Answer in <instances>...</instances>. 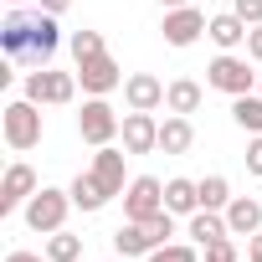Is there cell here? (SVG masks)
<instances>
[{
  "label": "cell",
  "instance_id": "6da1fadb",
  "mask_svg": "<svg viewBox=\"0 0 262 262\" xmlns=\"http://www.w3.org/2000/svg\"><path fill=\"white\" fill-rule=\"evenodd\" d=\"M57 47H62V26H57V16H47L41 6H36V11L11 6V16L0 21V52L16 57V62H26V67H52Z\"/></svg>",
  "mask_w": 262,
  "mask_h": 262
},
{
  "label": "cell",
  "instance_id": "7a4b0ae2",
  "mask_svg": "<svg viewBox=\"0 0 262 262\" xmlns=\"http://www.w3.org/2000/svg\"><path fill=\"white\" fill-rule=\"evenodd\" d=\"M0 134H6V144H11L16 155L36 149V144H41V103H31V98L6 103V113H0Z\"/></svg>",
  "mask_w": 262,
  "mask_h": 262
},
{
  "label": "cell",
  "instance_id": "3957f363",
  "mask_svg": "<svg viewBox=\"0 0 262 262\" xmlns=\"http://www.w3.org/2000/svg\"><path fill=\"white\" fill-rule=\"evenodd\" d=\"M67 211H77V206H72V190H57V185H41V190L21 206L26 226H31V231H41V236L62 231V226H67Z\"/></svg>",
  "mask_w": 262,
  "mask_h": 262
},
{
  "label": "cell",
  "instance_id": "277c9868",
  "mask_svg": "<svg viewBox=\"0 0 262 262\" xmlns=\"http://www.w3.org/2000/svg\"><path fill=\"white\" fill-rule=\"evenodd\" d=\"M206 88H216V93H226V98L257 93L252 57H236V52H221V57H211V67H206Z\"/></svg>",
  "mask_w": 262,
  "mask_h": 262
},
{
  "label": "cell",
  "instance_id": "5b68a950",
  "mask_svg": "<svg viewBox=\"0 0 262 262\" xmlns=\"http://www.w3.org/2000/svg\"><path fill=\"white\" fill-rule=\"evenodd\" d=\"M77 72H57V67H31L26 72V98L41 103V108H67L77 98Z\"/></svg>",
  "mask_w": 262,
  "mask_h": 262
},
{
  "label": "cell",
  "instance_id": "8992f818",
  "mask_svg": "<svg viewBox=\"0 0 262 262\" xmlns=\"http://www.w3.org/2000/svg\"><path fill=\"white\" fill-rule=\"evenodd\" d=\"M118 128H123V118L113 113L108 98H82V113H77V134H82V144L103 149V144L118 139Z\"/></svg>",
  "mask_w": 262,
  "mask_h": 262
},
{
  "label": "cell",
  "instance_id": "52a82bcc",
  "mask_svg": "<svg viewBox=\"0 0 262 262\" xmlns=\"http://www.w3.org/2000/svg\"><path fill=\"white\" fill-rule=\"evenodd\" d=\"M155 211H165V180L160 175H134L123 190V221H149Z\"/></svg>",
  "mask_w": 262,
  "mask_h": 262
},
{
  "label": "cell",
  "instance_id": "ba28073f",
  "mask_svg": "<svg viewBox=\"0 0 262 262\" xmlns=\"http://www.w3.org/2000/svg\"><path fill=\"white\" fill-rule=\"evenodd\" d=\"M77 82H82V93H88V98H108L113 88H123V67H118L108 52H98V57L77 62Z\"/></svg>",
  "mask_w": 262,
  "mask_h": 262
},
{
  "label": "cell",
  "instance_id": "9c48e42d",
  "mask_svg": "<svg viewBox=\"0 0 262 262\" xmlns=\"http://www.w3.org/2000/svg\"><path fill=\"white\" fill-rule=\"evenodd\" d=\"M206 26H211V16L206 11H195V6H175V11H165V41L170 47H195L201 36H206Z\"/></svg>",
  "mask_w": 262,
  "mask_h": 262
},
{
  "label": "cell",
  "instance_id": "30bf717a",
  "mask_svg": "<svg viewBox=\"0 0 262 262\" xmlns=\"http://www.w3.org/2000/svg\"><path fill=\"white\" fill-rule=\"evenodd\" d=\"M118 139L128 155H155L160 149V118L155 113H139V108H128L123 113V128H118Z\"/></svg>",
  "mask_w": 262,
  "mask_h": 262
},
{
  "label": "cell",
  "instance_id": "8fae6325",
  "mask_svg": "<svg viewBox=\"0 0 262 262\" xmlns=\"http://www.w3.org/2000/svg\"><path fill=\"white\" fill-rule=\"evenodd\" d=\"M41 190V180H36V170L26 165V160H16L11 170H6V180H0V216H11V211H21L31 195Z\"/></svg>",
  "mask_w": 262,
  "mask_h": 262
},
{
  "label": "cell",
  "instance_id": "7c38bea8",
  "mask_svg": "<svg viewBox=\"0 0 262 262\" xmlns=\"http://www.w3.org/2000/svg\"><path fill=\"white\" fill-rule=\"evenodd\" d=\"M165 88L170 82H160L155 72H128L123 77V103L139 108V113H155V108H165Z\"/></svg>",
  "mask_w": 262,
  "mask_h": 262
},
{
  "label": "cell",
  "instance_id": "4fadbf2b",
  "mask_svg": "<svg viewBox=\"0 0 262 262\" xmlns=\"http://www.w3.org/2000/svg\"><path fill=\"white\" fill-rule=\"evenodd\" d=\"M123 165H128V149H123V144H103V149L93 155V175H98V185H103L108 195H123V190H128Z\"/></svg>",
  "mask_w": 262,
  "mask_h": 262
},
{
  "label": "cell",
  "instance_id": "5bb4252c",
  "mask_svg": "<svg viewBox=\"0 0 262 262\" xmlns=\"http://www.w3.org/2000/svg\"><path fill=\"white\" fill-rule=\"evenodd\" d=\"M247 21L236 16V11H221V16H211V26H206V36L221 47V52H236V47H247Z\"/></svg>",
  "mask_w": 262,
  "mask_h": 262
},
{
  "label": "cell",
  "instance_id": "9a60e30c",
  "mask_svg": "<svg viewBox=\"0 0 262 262\" xmlns=\"http://www.w3.org/2000/svg\"><path fill=\"white\" fill-rule=\"evenodd\" d=\"M165 211H175V216H195V211H201V180H185V175L165 180Z\"/></svg>",
  "mask_w": 262,
  "mask_h": 262
},
{
  "label": "cell",
  "instance_id": "2e32d148",
  "mask_svg": "<svg viewBox=\"0 0 262 262\" xmlns=\"http://www.w3.org/2000/svg\"><path fill=\"white\" fill-rule=\"evenodd\" d=\"M226 226H231V236H252V231H262V201H252V195H231V206H226Z\"/></svg>",
  "mask_w": 262,
  "mask_h": 262
},
{
  "label": "cell",
  "instance_id": "e0dca14e",
  "mask_svg": "<svg viewBox=\"0 0 262 262\" xmlns=\"http://www.w3.org/2000/svg\"><path fill=\"white\" fill-rule=\"evenodd\" d=\"M190 144H195V123H190L185 113H170V118L160 123V149H165V155H190Z\"/></svg>",
  "mask_w": 262,
  "mask_h": 262
},
{
  "label": "cell",
  "instance_id": "ac0fdd59",
  "mask_svg": "<svg viewBox=\"0 0 262 262\" xmlns=\"http://www.w3.org/2000/svg\"><path fill=\"white\" fill-rule=\"evenodd\" d=\"M185 236L195 242V247H206V242H221V236H231V226H226V211H195L190 216V226H185Z\"/></svg>",
  "mask_w": 262,
  "mask_h": 262
},
{
  "label": "cell",
  "instance_id": "d6986e66",
  "mask_svg": "<svg viewBox=\"0 0 262 262\" xmlns=\"http://www.w3.org/2000/svg\"><path fill=\"white\" fill-rule=\"evenodd\" d=\"M113 252H118V257H149V252H155L149 226H144V221H123V226L113 231Z\"/></svg>",
  "mask_w": 262,
  "mask_h": 262
},
{
  "label": "cell",
  "instance_id": "ffe728a7",
  "mask_svg": "<svg viewBox=\"0 0 262 262\" xmlns=\"http://www.w3.org/2000/svg\"><path fill=\"white\" fill-rule=\"evenodd\" d=\"M201 98H206V93H201L195 77H175V82L165 88V108H170V113H185V118L201 108Z\"/></svg>",
  "mask_w": 262,
  "mask_h": 262
},
{
  "label": "cell",
  "instance_id": "44dd1931",
  "mask_svg": "<svg viewBox=\"0 0 262 262\" xmlns=\"http://www.w3.org/2000/svg\"><path fill=\"white\" fill-rule=\"evenodd\" d=\"M67 190H72V206H77V211H103V206L113 201V195L98 185V175H93V170H82V175H77Z\"/></svg>",
  "mask_w": 262,
  "mask_h": 262
},
{
  "label": "cell",
  "instance_id": "7402d4cb",
  "mask_svg": "<svg viewBox=\"0 0 262 262\" xmlns=\"http://www.w3.org/2000/svg\"><path fill=\"white\" fill-rule=\"evenodd\" d=\"M231 118H236V128H247V134H262V93L231 98Z\"/></svg>",
  "mask_w": 262,
  "mask_h": 262
},
{
  "label": "cell",
  "instance_id": "603a6c76",
  "mask_svg": "<svg viewBox=\"0 0 262 262\" xmlns=\"http://www.w3.org/2000/svg\"><path fill=\"white\" fill-rule=\"evenodd\" d=\"M41 252H47L52 262H82V236H72V231L62 226V231H52V236H47V247H41Z\"/></svg>",
  "mask_w": 262,
  "mask_h": 262
},
{
  "label": "cell",
  "instance_id": "cb8c5ba5",
  "mask_svg": "<svg viewBox=\"0 0 262 262\" xmlns=\"http://www.w3.org/2000/svg\"><path fill=\"white\" fill-rule=\"evenodd\" d=\"M201 206H206V211H226V206H231L226 175H201Z\"/></svg>",
  "mask_w": 262,
  "mask_h": 262
},
{
  "label": "cell",
  "instance_id": "d4e9b609",
  "mask_svg": "<svg viewBox=\"0 0 262 262\" xmlns=\"http://www.w3.org/2000/svg\"><path fill=\"white\" fill-rule=\"evenodd\" d=\"M67 47H72V62H88V57H98V52H108V47H103V31H93V26H82V31H72V36H67Z\"/></svg>",
  "mask_w": 262,
  "mask_h": 262
},
{
  "label": "cell",
  "instance_id": "484cf974",
  "mask_svg": "<svg viewBox=\"0 0 262 262\" xmlns=\"http://www.w3.org/2000/svg\"><path fill=\"white\" fill-rule=\"evenodd\" d=\"M144 262H206V257H201L195 242H165V247H155Z\"/></svg>",
  "mask_w": 262,
  "mask_h": 262
},
{
  "label": "cell",
  "instance_id": "4316f807",
  "mask_svg": "<svg viewBox=\"0 0 262 262\" xmlns=\"http://www.w3.org/2000/svg\"><path fill=\"white\" fill-rule=\"evenodd\" d=\"M144 226H149V242H155V247H165V242L175 236V211H155Z\"/></svg>",
  "mask_w": 262,
  "mask_h": 262
},
{
  "label": "cell",
  "instance_id": "83f0119b",
  "mask_svg": "<svg viewBox=\"0 0 262 262\" xmlns=\"http://www.w3.org/2000/svg\"><path fill=\"white\" fill-rule=\"evenodd\" d=\"M201 257H206V262H242V257H236V236L206 242V247H201Z\"/></svg>",
  "mask_w": 262,
  "mask_h": 262
},
{
  "label": "cell",
  "instance_id": "f1b7e54d",
  "mask_svg": "<svg viewBox=\"0 0 262 262\" xmlns=\"http://www.w3.org/2000/svg\"><path fill=\"white\" fill-rule=\"evenodd\" d=\"M231 11H236L247 26H262V0H231Z\"/></svg>",
  "mask_w": 262,
  "mask_h": 262
},
{
  "label": "cell",
  "instance_id": "f546056e",
  "mask_svg": "<svg viewBox=\"0 0 262 262\" xmlns=\"http://www.w3.org/2000/svg\"><path fill=\"white\" fill-rule=\"evenodd\" d=\"M247 170L262 180V134H252V139H247Z\"/></svg>",
  "mask_w": 262,
  "mask_h": 262
},
{
  "label": "cell",
  "instance_id": "4dcf8cb0",
  "mask_svg": "<svg viewBox=\"0 0 262 262\" xmlns=\"http://www.w3.org/2000/svg\"><path fill=\"white\" fill-rule=\"evenodd\" d=\"M247 57H252V62H262V26H252V31H247Z\"/></svg>",
  "mask_w": 262,
  "mask_h": 262
},
{
  "label": "cell",
  "instance_id": "1f68e13d",
  "mask_svg": "<svg viewBox=\"0 0 262 262\" xmlns=\"http://www.w3.org/2000/svg\"><path fill=\"white\" fill-rule=\"evenodd\" d=\"M6 262H52L47 252H26V247H16V252H6Z\"/></svg>",
  "mask_w": 262,
  "mask_h": 262
},
{
  "label": "cell",
  "instance_id": "d6a6232c",
  "mask_svg": "<svg viewBox=\"0 0 262 262\" xmlns=\"http://www.w3.org/2000/svg\"><path fill=\"white\" fill-rule=\"evenodd\" d=\"M247 262H262V231L247 236Z\"/></svg>",
  "mask_w": 262,
  "mask_h": 262
},
{
  "label": "cell",
  "instance_id": "836d02e7",
  "mask_svg": "<svg viewBox=\"0 0 262 262\" xmlns=\"http://www.w3.org/2000/svg\"><path fill=\"white\" fill-rule=\"evenodd\" d=\"M36 6H41V11H47V16H62V11H67V6H72V0H36Z\"/></svg>",
  "mask_w": 262,
  "mask_h": 262
},
{
  "label": "cell",
  "instance_id": "e575fe53",
  "mask_svg": "<svg viewBox=\"0 0 262 262\" xmlns=\"http://www.w3.org/2000/svg\"><path fill=\"white\" fill-rule=\"evenodd\" d=\"M160 6H165V11H175V6H190V0H160Z\"/></svg>",
  "mask_w": 262,
  "mask_h": 262
},
{
  "label": "cell",
  "instance_id": "d590c367",
  "mask_svg": "<svg viewBox=\"0 0 262 262\" xmlns=\"http://www.w3.org/2000/svg\"><path fill=\"white\" fill-rule=\"evenodd\" d=\"M6 6H26V0H6Z\"/></svg>",
  "mask_w": 262,
  "mask_h": 262
},
{
  "label": "cell",
  "instance_id": "8d00e7d4",
  "mask_svg": "<svg viewBox=\"0 0 262 262\" xmlns=\"http://www.w3.org/2000/svg\"><path fill=\"white\" fill-rule=\"evenodd\" d=\"M257 93H262V72H257Z\"/></svg>",
  "mask_w": 262,
  "mask_h": 262
},
{
  "label": "cell",
  "instance_id": "74e56055",
  "mask_svg": "<svg viewBox=\"0 0 262 262\" xmlns=\"http://www.w3.org/2000/svg\"><path fill=\"white\" fill-rule=\"evenodd\" d=\"M113 262H128V257H113Z\"/></svg>",
  "mask_w": 262,
  "mask_h": 262
}]
</instances>
